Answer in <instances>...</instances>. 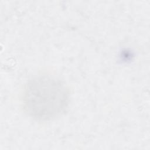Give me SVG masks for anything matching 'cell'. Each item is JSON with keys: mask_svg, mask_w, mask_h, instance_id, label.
Returning a JSON list of instances; mask_svg holds the SVG:
<instances>
[{"mask_svg": "<svg viewBox=\"0 0 150 150\" xmlns=\"http://www.w3.org/2000/svg\"><path fill=\"white\" fill-rule=\"evenodd\" d=\"M21 100L28 115L38 120L47 121L55 118L66 110L70 100V92L58 77L42 74L27 81Z\"/></svg>", "mask_w": 150, "mask_h": 150, "instance_id": "6da1fadb", "label": "cell"}]
</instances>
